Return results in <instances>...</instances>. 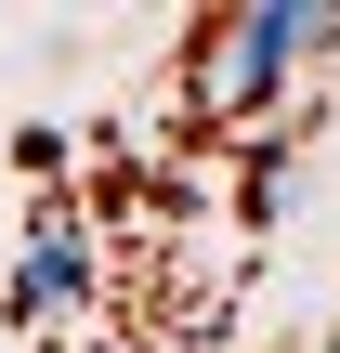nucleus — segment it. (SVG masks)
<instances>
[{"label": "nucleus", "instance_id": "nucleus-1", "mask_svg": "<svg viewBox=\"0 0 340 353\" xmlns=\"http://www.w3.org/2000/svg\"><path fill=\"white\" fill-rule=\"evenodd\" d=\"M340 13H314V0H262V13H223L210 39H197V105L223 118V105H262L275 92V65L288 52H314Z\"/></svg>", "mask_w": 340, "mask_h": 353}]
</instances>
